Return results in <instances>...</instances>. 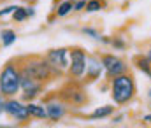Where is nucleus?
<instances>
[{
  "instance_id": "25",
  "label": "nucleus",
  "mask_w": 151,
  "mask_h": 128,
  "mask_svg": "<svg viewBox=\"0 0 151 128\" xmlns=\"http://www.w3.org/2000/svg\"><path fill=\"white\" fill-rule=\"evenodd\" d=\"M4 102H5V97L0 93V116L4 114Z\"/></svg>"
},
{
  "instance_id": "29",
  "label": "nucleus",
  "mask_w": 151,
  "mask_h": 128,
  "mask_svg": "<svg viewBox=\"0 0 151 128\" xmlns=\"http://www.w3.org/2000/svg\"><path fill=\"white\" fill-rule=\"evenodd\" d=\"M150 98H151V89H150Z\"/></svg>"
},
{
  "instance_id": "13",
  "label": "nucleus",
  "mask_w": 151,
  "mask_h": 128,
  "mask_svg": "<svg viewBox=\"0 0 151 128\" xmlns=\"http://www.w3.org/2000/svg\"><path fill=\"white\" fill-rule=\"evenodd\" d=\"M132 61H134V65L137 67L139 72H142L144 76H148L151 79V63H150V60H148V56H144V54H135Z\"/></svg>"
},
{
  "instance_id": "27",
  "label": "nucleus",
  "mask_w": 151,
  "mask_h": 128,
  "mask_svg": "<svg viewBox=\"0 0 151 128\" xmlns=\"http://www.w3.org/2000/svg\"><path fill=\"white\" fill-rule=\"evenodd\" d=\"M146 56H148V60H150V63H151V46H150V51H148V54H146Z\"/></svg>"
},
{
  "instance_id": "4",
  "label": "nucleus",
  "mask_w": 151,
  "mask_h": 128,
  "mask_svg": "<svg viewBox=\"0 0 151 128\" xmlns=\"http://www.w3.org/2000/svg\"><path fill=\"white\" fill-rule=\"evenodd\" d=\"M56 95H58L69 107H70V105H72V107H83V105L88 102V93H86V89L83 88L81 81H74V79H70Z\"/></svg>"
},
{
  "instance_id": "30",
  "label": "nucleus",
  "mask_w": 151,
  "mask_h": 128,
  "mask_svg": "<svg viewBox=\"0 0 151 128\" xmlns=\"http://www.w3.org/2000/svg\"><path fill=\"white\" fill-rule=\"evenodd\" d=\"M70 2H76V0H70Z\"/></svg>"
},
{
  "instance_id": "17",
  "label": "nucleus",
  "mask_w": 151,
  "mask_h": 128,
  "mask_svg": "<svg viewBox=\"0 0 151 128\" xmlns=\"http://www.w3.org/2000/svg\"><path fill=\"white\" fill-rule=\"evenodd\" d=\"M104 7H106V2H104V0H86L84 11H86V12H97V11H100V9H104Z\"/></svg>"
},
{
  "instance_id": "9",
  "label": "nucleus",
  "mask_w": 151,
  "mask_h": 128,
  "mask_svg": "<svg viewBox=\"0 0 151 128\" xmlns=\"http://www.w3.org/2000/svg\"><path fill=\"white\" fill-rule=\"evenodd\" d=\"M44 83H39L32 77H27V76H21V81H19V98L23 102H32L39 98L42 93H44Z\"/></svg>"
},
{
  "instance_id": "3",
  "label": "nucleus",
  "mask_w": 151,
  "mask_h": 128,
  "mask_svg": "<svg viewBox=\"0 0 151 128\" xmlns=\"http://www.w3.org/2000/svg\"><path fill=\"white\" fill-rule=\"evenodd\" d=\"M19 81H21V70L18 65V58H12L0 70V93L5 98L16 97L19 93Z\"/></svg>"
},
{
  "instance_id": "19",
  "label": "nucleus",
  "mask_w": 151,
  "mask_h": 128,
  "mask_svg": "<svg viewBox=\"0 0 151 128\" xmlns=\"http://www.w3.org/2000/svg\"><path fill=\"white\" fill-rule=\"evenodd\" d=\"M84 35H90L91 39H95V41H100V34L95 30V28H91V26H84L83 30H81Z\"/></svg>"
},
{
  "instance_id": "2",
  "label": "nucleus",
  "mask_w": 151,
  "mask_h": 128,
  "mask_svg": "<svg viewBox=\"0 0 151 128\" xmlns=\"http://www.w3.org/2000/svg\"><path fill=\"white\" fill-rule=\"evenodd\" d=\"M109 91H111V98L116 105L130 104L137 93L135 77L130 74V70H127L119 76H114L109 79Z\"/></svg>"
},
{
  "instance_id": "24",
  "label": "nucleus",
  "mask_w": 151,
  "mask_h": 128,
  "mask_svg": "<svg viewBox=\"0 0 151 128\" xmlns=\"http://www.w3.org/2000/svg\"><path fill=\"white\" fill-rule=\"evenodd\" d=\"M123 118H125V114H118V116H114V118H113V123H114V125L121 123V121H123Z\"/></svg>"
},
{
  "instance_id": "16",
  "label": "nucleus",
  "mask_w": 151,
  "mask_h": 128,
  "mask_svg": "<svg viewBox=\"0 0 151 128\" xmlns=\"http://www.w3.org/2000/svg\"><path fill=\"white\" fill-rule=\"evenodd\" d=\"M72 12V2L70 0H62L58 2V5L55 7V16L56 18H65Z\"/></svg>"
},
{
  "instance_id": "18",
  "label": "nucleus",
  "mask_w": 151,
  "mask_h": 128,
  "mask_svg": "<svg viewBox=\"0 0 151 128\" xmlns=\"http://www.w3.org/2000/svg\"><path fill=\"white\" fill-rule=\"evenodd\" d=\"M12 19L16 21V23H23L25 19H28V16H27V11H25V7L23 5H16V9L12 11Z\"/></svg>"
},
{
  "instance_id": "26",
  "label": "nucleus",
  "mask_w": 151,
  "mask_h": 128,
  "mask_svg": "<svg viewBox=\"0 0 151 128\" xmlns=\"http://www.w3.org/2000/svg\"><path fill=\"white\" fill-rule=\"evenodd\" d=\"M142 121H146V123H150V125H151V114H146V116H142Z\"/></svg>"
},
{
  "instance_id": "11",
  "label": "nucleus",
  "mask_w": 151,
  "mask_h": 128,
  "mask_svg": "<svg viewBox=\"0 0 151 128\" xmlns=\"http://www.w3.org/2000/svg\"><path fill=\"white\" fill-rule=\"evenodd\" d=\"M102 74H104V67H102L100 56H99V54H90V56H86V72H84L86 83H93V81L100 79Z\"/></svg>"
},
{
  "instance_id": "22",
  "label": "nucleus",
  "mask_w": 151,
  "mask_h": 128,
  "mask_svg": "<svg viewBox=\"0 0 151 128\" xmlns=\"http://www.w3.org/2000/svg\"><path fill=\"white\" fill-rule=\"evenodd\" d=\"M14 9H16V5H7V7L0 9V18H5V16L12 14V11H14Z\"/></svg>"
},
{
  "instance_id": "6",
  "label": "nucleus",
  "mask_w": 151,
  "mask_h": 128,
  "mask_svg": "<svg viewBox=\"0 0 151 128\" xmlns=\"http://www.w3.org/2000/svg\"><path fill=\"white\" fill-rule=\"evenodd\" d=\"M4 114H7L11 119H14L18 125H25L30 121V114L27 111V104L21 98L7 97L4 102Z\"/></svg>"
},
{
  "instance_id": "14",
  "label": "nucleus",
  "mask_w": 151,
  "mask_h": 128,
  "mask_svg": "<svg viewBox=\"0 0 151 128\" xmlns=\"http://www.w3.org/2000/svg\"><path fill=\"white\" fill-rule=\"evenodd\" d=\"M114 112H116V107H113V105H102V107H97V109L88 116V119H104V118H111Z\"/></svg>"
},
{
  "instance_id": "10",
  "label": "nucleus",
  "mask_w": 151,
  "mask_h": 128,
  "mask_svg": "<svg viewBox=\"0 0 151 128\" xmlns=\"http://www.w3.org/2000/svg\"><path fill=\"white\" fill-rule=\"evenodd\" d=\"M44 107H46V112H47V121H53V123L62 121L69 112V105L58 95L53 97V98H47Z\"/></svg>"
},
{
  "instance_id": "23",
  "label": "nucleus",
  "mask_w": 151,
  "mask_h": 128,
  "mask_svg": "<svg viewBox=\"0 0 151 128\" xmlns=\"http://www.w3.org/2000/svg\"><path fill=\"white\" fill-rule=\"evenodd\" d=\"M25 11H27V16H28V18H34V16H35V7L30 5V7H25Z\"/></svg>"
},
{
  "instance_id": "1",
  "label": "nucleus",
  "mask_w": 151,
  "mask_h": 128,
  "mask_svg": "<svg viewBox=\"0 0 151 128\" xmlns=\"http://www.w3.org/2000/svg\"><path fill=\"white\" fill-rule=\"evenodd\" d=\"M18 65L21 70V76L32 77L39 83H49L55 79V72L53 67L47 63V60L44 56L32 54V56H19L18 58Z\"/></svg>"
},
{
  "instance_id": "15",
  "label": "nucleus",
  "mask_w": 151,
  "mask_h": 128,
  "mask_svg": "<svg viewBox=\"0 0 151 128\" xmlns=\"http://www.w3.org/2000/svg\"><path fill=\"white\" fill-rule=\"evenodd\" d=\"M16 32L14 30H11V28H5V30H2L0 32V44H2V47H11L12 44L16 42Z\"/></svg>"
},
{
  "instance_id": "21",
  "label": "nucleus",
  "mask_w": 151,
  "mask_h": 128,
  "mask_svg": "<svg viewBox=\"0 0 151 128\" xmlns=\"http://www.w3.org/2000/svg\"><path fill=\"white\" fill-rule=\"evenodd\" d=\"M84 7H86V0H76V2H72V11L74 12L84 11Z\"/></svg>"
},
{
  "instance_id": "5",
  "label": "nucleus",
  "mask_w": 151,
  "mask_h": 128,
  "mask_svg": "<svg viewBox=\"0 0 151 128\" xmlns=\"http://www.w3.org/2000/svg\"><path fill=\"white\" fill-rule=\"evenodd\" d=\"M86 51L79 46L69 49V67L65 70L67 77L74 81H83L84 72H86Z\"/></svg>"
},
{
  "instance_id": "20",
  "label": "nucleus",
  "mask_w": 151,
  "mask_h": 128,
  "mask_svg": "<svg viewBox=\"0 0 151 128\" xmlns=\"http://www.w3.org/2000/svg\"><path fill=\"white\" fill-rule=\"evenodd\" d=\"M109 44L113 46L114 49H119V51L127 47V42H125V41H123L121 37H113V39H111V42H109Z\"/></svg>"
},
{
  "instance_id": "7",
  "label": "nucleus",
  "mask_w": 151,
  "mask_h": 128,
  "mask_svg": "<svg viewBox=\"0 0 151 128\" xmlns=\"http://www.w3.org/2000/svg\"><path fill=\"white\" fill-rule=\"evenodd\" d=\"M47 63L53 67L55 77L65 76V70L69 67V49L67 47H58V49H49L44 56Z\"/></svg>"
},
{
  "instance_id": "28",
  "label": "nucleus",
  "mask_w": 151,
  "mask_h": 128,
  "mask_svg": "<svg viewBox=\"0 0 151 128\" xmlns=\"http://www.w3.org/2000/svg\"><path fill=\"white\" fill-rule=\"evenodd\" d=\"M0 2H9V0H0Z\"/></svg>"
},
{
  "instance_id": "8",
  "label": "nucleus",
  "mask_w": 151,
  "mask_h": 128,
  "mask_svg": "<svg viewBox=\"0 0 151 128\" xmlns=\"http://www.w3.org/2000/svg\"><path fill=\"white\" fill-rule=\"evenodd\" d=\"M99 56H100V61H102V67H104V72H106L107 79H111L114 76H119V74L128 70L127 61L123 58L116 56L114 53H102Z\"/></svg>"
},
{
  "instance_id": "12",
  "label": "nucleus",
  "mask_w": 151,
  "mask_h": 128,
  "mask_svg": "<svg viewBox=\"0 0 151 128\" xmlns=\"http://www.w3.org/2000/svg\"><path fill=\"white\" fill-rule=\"evenodd\" d=\"M27 104V111L30 114V119H44L47 121V112H46V107L44 104H37V102H25Z\"/></svg>"
}]
</instances>
